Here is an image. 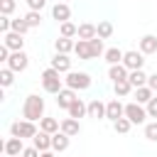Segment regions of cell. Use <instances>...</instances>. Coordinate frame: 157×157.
I'll return each mask as SVG.
<instances>
[{
  "label": "cell",
  "mask_w": 157,
  "mask_h": 157,
  "mask_svg": "<svg viewBox=\"0 0 157 157\" xmlns=\"http://www.w3.org/2000/svg\"><path fill=\"white\" fill-rule=\"evenodd\" d=\"M22 118H27L32 123L42 120L44 118V98H39L37 93H29L25 98V105H22Z\"/></svg>",
  "instance_id": "1"
},
{
  "label": "cell",
  "mask_w": 157,
  "mask_h": 157,
  "mask_svg": "<svg viewBox=\"0 0 157 157\" xmlns=\"http://www.w3.org/2000/svg\"><path fill=\"white\" fill-rule=\"evenodd\" d=\"M42 88L47 91V93H59L61 88H64V78H61V71H56V69H44L42 71Z\"/></svg>",
  "instance_id": "2"
},
{
  "label": "cell",
  "mask_w": 157,
  "mask_h": 157,
  "mask_svg": "<svg viewBox=\"0 0 157 157\" xmlns=\"http://www.w3.org/2000/svg\"><path fill=\"white\" fill-rule=\"evenodd\" d=\"M64 83L69 88H74V91H86V88H91V76L86 71H69Z\"/></svg>",
  "instance_id": "3"
},
{
  "label": "cell",
  "mask_w": 157,
  "mask_h": 157,
  "mask_svg": "<svg viewBox=\"0 0 157 157\" xmlns=\"http://www.w3.org/2000/svg\"><path fill=\"white\" fill-rule=\"evenodd\" d=\"M39 130H37V125L32 123V120H27V118H22V120H15L12 125H10V135H15V137H34Z\"/></svg>",
  "instance_id": "4"
},
{
  "label": "cell",
  "mask_w": 157,
  "mask_h": 157,
  "mask_svg": "<svg viewBox=\"0 0 157 157\" xmlns=\"http://www.w3.org/2000/svg\"><path fill=\"white\" fill-rule=\"evenodd\" d=\"M125 118H128L132 125H142L150 115H147V108H145L142 103L132 101V103H128V105H125Z\"/></svg>",
  "instance_id": "5"
},
{
  "label": "cell",
  "mask_w": 157,
  "mask_h": 157,
  "mask_svg": "<svg viewBox=\"0 0 157 157\" xmlns=\"http://www.w3.org/2000/svg\"><path fill=\"white\" fill-rule=\"evenodd\" d=\"M123 64L128 66V71L142 69V66H145V54H142L140 49H137V52H135V49H132V52H125V54H123Z\"/></svg>",
  "instance_id": "6"
},
{
  "label": "cell",
  "mask_w": 157,
  "mask_h": 157,
  "mask_svg": "<svg viewBox=\"0 0 157 157\" xmlns=\"http://www.w3.org/2000/svg\"><path fill=\"white\" fill-rule=\"evenodd\" d=\"M7 66L15 71V74H20V71H25L27 66H29V56L20 49V52H12L10 54V59H7Z\"/></svg>",
  "instance_id": "7"
},
{
  "label": "cell",
  "mask_w": 157,
  "mask_h": 157,
  "mask_svg": "<svg viewBox=\"0 0 157 157\" xmlns=\"http://www.w3.org/2000/svg\"><path fill=\"white\" fill-rule=\"evenodd\" d=\"M22 37H25V34H20V32H12V29H10V32H5V34H2V44H5L10 52H20V49L25 47V39H22Z\"/></svg>",
  "instance_id": "8"
},
{
  "label": "cell",
  "mask_w": 157,
  "mask_h": 157,
  "mask_svg": "<svg viewBox=\"0 0 157 157\" xmlns=\"http://www.w3.org/2000/svg\"><path fill=\"white\" fill-rule=\"evenodd\" d=\"M123 115H125V105H123L118 98H113V101L105 103V118H108L110 123H115V120L123 118Z\"/></svg>",
  "instance_id": "9"
},
{
  "label": "cell",
  "mask_w": 157,
  "mask_h": 157,
  "mask_svg": "<svg viewBox=\"0 0 157 157\" xmlns=\"http://www.w3.org/2000/svg\"><path fill=\"white\" fill-rule=\"evenodd\" d=\"M76 98H78V96H76V91H74V88H69V86H64V88L56 93V105H59V108H64V110H69V105H71Z\"/></svg>",
  "instance_id": "10"
},
{
  "label": "cell",
  "mask_w": 157,
  "mask_h": 157,
  "mask_svg": "<svg viewBox=\"0 0 157 157\" xmlns=\"http://www.w3.org/2000/svg\"><path fill=\"white\" fill-rule=\"evenodd\" d=\"M2 150H5V155L7 157H17V155H22V150H25V145H22V137H7L5 140V145H2Z\"/></svg>",
  "instance_id": "11"
},
{
  "label": "cell",
  "mask_w": 157,
  "mask_h": 157,
  "mask_svg": "<svg viewBox=\"0 0 157 157\" xmlns=\"http://www.w3.org/2000/svg\"><path fill=\"white\" fill-rule=\"evenodd\" d=\"M52 17L61 25V22H69L71 20V7H69V2H56L54 7H52Z\"/></svg>",
  "instance_id": "12"
},
{
  "label": "cell",
  "mask_w": 157,
  "mask_h": 157,
  "mask_svg": "<svg viewBox=\"0 0 157 157\" xmlns=\"http://www.w3.org/2000/svg\"><path fill=\"white\" fill-rule=\"evenodd\" d=\"M52 69H56V71H61V74H69L71 71V59H69V54H54V59H52Z\"/></svg>",
  "instance_id": "13"
},
{
  "label": "cell",
  "mask_w": 157,
  "mask_h": 157,
  "mask_svg": "<svg viewBox=\"0 0 157 157\" xmlns=\"http://www.w3.org/2000/svg\"><path fill=\"white\" fill-rule=\"evenodd\" d=\"M32 145H34L39 152H47V150H52V135L44 132V130H39V132L32 137Z\"/></svg>",
  "instance_id": "14"
},
{
  "label": "cell",
  "mask_w": 157,
  "mask_h": 157,
  "mask_svg": "<svg viewBox=\"0 0 157 157\" xmlns=\"http://www.w3.org/2000/svg\"><path fill=\"white\" fill-rule=\"evenodd\" d=\"M74 54H76L81 61H91L93 54H91V44H88V39H78L76 47H74Z\"/></svg>",
  "instance_id": "15"
},
{
  "label": "cell",
  "mask_w": 157,
  "mask_h": 157,
  "mask_svg": "<svg viewBox=\"0 0 157 157\" xmlns=\"http://www.w3.org/2000/svg\"><path fill=\"white\" fill-rule=\"evenodd\" d=\"M128 74H130V71H128V66H125V64H113V66L108 69V78H110L113 83L125 81V78H128Z\"/></svg>",
  "instance_id": "16"
},
{
  "label": "cell",
  "mask_w": 157,
  "mask_h": 157,
  "mask_svg": "<svg viewBox=\"0 0 157 157\" xmlns=\"http://www.w3.org/2000/svg\"><path fill=\"white\" fill-rule=\"evenodd\" d=\"M88 118H96V120L105 118V103H103L101 98H93V101H88Z\"/></svg>",
  "instance_id": "17"
},
{
  "label": "cell",
  "mask_w": 157,
  "mask_h": 157,
  "mask_svg": "<svg viewBox=\"0 0 157 157\" xmlns=\"http://www.w3.org/2000/svg\"><path fill=\"white\" fill-rule=\"evenodd\" d=\"M66 113H69L71 118H76V120H78V118L88 115V103H83L81 98H76V101H74V103L69 105V110H66Z\"/></svg>",
  "instance_id": "18"
},
{
  "label": "cell",
  "mask_w": 157,
  "mask_h": 157,
  "mask_svg": "<svg viewBox=\"0 0 157 157\" xmlns=\"http://www.w3.org/2000/svg\"><path fill=\"white\" fill-rule=\"evenodd\" d=\"M74 47H76V42L71 39V37H56V42H54V49L59 52V54H69V52H74Z\"/></svg>",
  "instance_id": "19"
},
{
  "label": "cell",
  "mask_w": 157,
  "mask_h": 157,
  "mask_svg": "<svg viewBox=\"0 0 157 157\" xmlns=\"http://www.w3.org/2000/svg\"><path fill=\"white\" fill-rule=\"evenodd\" d=\"M61 132H66L69 137L78 135V132H81V125H78V120H76V118H71V115H69V118H64V120H61Z\"/></svg>",
  "instance_id": "20"
},
{
  "label": "cell",
  "mask_w": 157,
  "mask_h": 157,
  "mask_svg": "<svg viewBox=\"0 0 157 157\" xmlns=\"http://www.w3.org/2000/svg\"><path fill=\"white\" fill-rule=\"evenodd\" d=\"M66 147H69V135L61 132V130L54 132V135H52V150H54V152H64Z\"/></svg>",
  "instance_id": "21"
},
{
  "label": "cell",
  "mask_w": 157,
  "mask_h": 157,
  "mask_svg": "<svg viewBox=\"0 0 157 157\" xmlns=\"http://www.w3.org/2000/svg\"><path fill=\"white\" fill-rule=\"evenodd\" d=\"M140 52L142 54H157V37L155 34H145L140 39Z\"/></svg>",
  "instance_id": "22"
},
{
  "label": "cell",
  "mask_w": 157,
  "mask_h": 157,
  "mask_svg": "<svg viewBox=\"0 0 157 157\" xmlns=\"http://www.w3.org/2000/svg\"><path fill=\"white\" fill-rule=\"evenodd\" d=\"M76 37L78 39H93V37H98V27L91 25V22H83V25H78V34Z\"/></svg>",
  "instance_id": "23"
},
{
  "label": "cell",
  "mask_w": 157,
  "mask_h": 157,
  "mask_svg": "<svg viewBox=\"0 0 157 157\" xmlns=\"http://www.w3.org/2000/svg\"><path fill=\"white\" fill-rule=\"evenodd\" d=\"M128 81L132 83V88H140V86H147V74L142 69H135L128 74Z\"/></svg>",
  "instance_id": "24"
},
{
  "label": "cell",
  "mask_w": 157,
  "mask_h": 157,
  "mask_svg": "<svg viewBox=\"0 0 157 157\" xmlns=\"http://www.w3.org/2000/svg\"><path fill=\"white\" fill-rule=\"evenodd\" d=\"M132 93H135V101L142 103V105H147V103L152 101V96H155V91H152L150 86H140V88H135Z\"/></svg>",
  "instance_id": "25"
},
{
  "label": "cell",
  "mask_w": 157,
  "mask_h": 157,
  "mask_svg": "<svg viewBox=\"0 0 157 157\" xmlns=\"http://www.w3.org/2000/svg\"><path fill=\"white\" fill-rule=\"evenodd\" d=\"M39 130H44V132L54 135V132H59V130H61V123H59L56 118H42V120H39Z\"/></svg>",
  "instance_id": "26"
},
{
  "label": "cell",
  "mask_w": 157,
  "mask_h": 157,
  "mask_svg": "<svg viewBox=\"0 0 157 157\" xmlns=\"http://www.w3.org/2000/svg\"><path fill=\"white\" fill-rule=\"evenodd\" d=\"M123 54H125V52H120L118 47H110V49H105L103 59L108 61V66H113V64H123Z\"/></svg>",
  "instance_id": "27"
},
{
  "label": "cell",
  "mask_w": 157,
  "mask_h": 157,
  "mask_svg": "<svg viewBox=\"0 0 157 157\" xmlns=\"http://www.w3.org/2000/svg\"><path fill=\"white\" fill-rule=\"evenodd\" d=\"M113 86H115V96H118V98H125V96H130V93L135 91L128 78H125V81H118V83H113Z\"/></svg>",
  "instance_id": "28"
},
{
  "label": "cell",
  "mask_w": 157,
  "mask_h": 157,
  "mask_svg": "<svg viewBox=\"0 0 157 157\" xmlns=\"http://www.w3.org/2000/svg\"><path fill=\"white\" fill-rule=\"evenodd\" d=\"M59 34H61V37H71V39H74V37L78 34V27H76L71 20H69V22H61V25H59Z\"/></svg>",
  "instance_id": "29"
},
{
  "label": "cell",
  "mask_w": 157,
  "mask_h": 157,
  "mask_svg": "<svg viewBox=\"0 0 157 157\" xmlns=\"http://www.w3.org/2000/svg\"><path fill=\"white\" fill-rule=\"evenodd\" d=\"M88 44H91V54H93V59H98V56L105 54V47H103V39H101V37L88 39Z\"/></svg>",
  "instance_id": "30"
},
{
  "label": "cell",
  "mask_w": 157,
  "mask_h": 157,
  "mask_svg": "<svg viewBox=\"0 0 157 157\" xmlns=\"http://www.w3.org/2000/svg\"><path fill=\"white\" fill-rule=\"evenodd\" d=\"M12 81H15V71H12L10 66H5V69L0 71V86H2V88H10Z\"/></svg>",
  "instance_id": "31"
},
{
  "label": "cell",
  "mask_w": 157,
  "mask_h": 157,
  "mask_svg": "<svg viewBox=\"0 0 157 157\" xmlns=\"http://www.w3.org/2000/svg\"><path fill=\"white\" fill-rule=\"evenodd\" d=\"M130 128H132V123H130V120H128L125 115H123V118H118V120L113 123V130H115V132H120V135L130 132Z\"/></svg>",
  "instance_id": "32"
},
{
  "label": "cell",
  "mask_w": 157,
  "mask_h": 157,
  "mask_svg": "<svg viewBox=\"0 0 157 157\" xmlns=\"http://www.w3.org/2000/svg\"><path fill=\"white\" fill-rule=\"evenodd\" d=\"M25 22H27L29 27H39V25H42V12H39V10H29V12L25 15Z\"/></svg>",
  "instance_id": "33"
},
{
  "label": "cell",
  "mask_w": 157,
  "mask_h": 157,
  "mask_svg": "<svg viewBox=\"0 0 157 157\" xmlns=\"http://www.w3.org/2000/svg\"><path fill=\"white\" fill-rule=\"evenodd\" d=\"M10 29H12V32H20V34H27L32 27L25 22V17H17V20H12V27H10Z\"/></svg>",
  "instance_id": "34"
},
{
  "label": "cell",
  "mask_w": 157,
  "mask_h": 157,
  "mask_svg": "<svg viewBox=\"0 0 157 157\" xmlns=\"http://www.w3.org/2000/svg\"><path fill=\"white\" fill-rule=\"evenodd\" d=\"M96 27H98V37H101V39H108V37L113 34V25H110L108 20H103V22H98Z\"/></svg>",
  "instance_id": "35"
},
{
  "label": "cell",
  "mask_w": 157,
  "mask_h": 157,
  "mask_svg": "<svg viewBox=\"0 0 157 157\" xmlns=\"http://www.w3.org/2000/svg\"><path fill=\"white\" fill-rule=\"evenodd\" d=\"M15 7H17V2L15 0H0V15H12L15 12Z\"/></svg>",
  "instance_id": "36"
},
{
  "label": "cell",
  "mask_w": 157,
  "mask_h": 157,
  "mask_svg": "<svg viewBox=\"0 0 157 157\" xmlns=\"http://www.w3.org/2000/svg\"><path fill=\"white\" fill-rule=\"evenodd\" d=\"M145 137L150 142H157V120H152V123L145 125Z\"/></svg>",
  "instance_id": "37"
},
{
  "label": "cell",
  "mask_w": 157,
  "mask_h": 157,
  "mask_svg": "<svg viewBox=\"0 0 157 157\" xmlns=\"http://www.w3.org/2000/svg\"><path fill=\"white\" fill-rule=\"evenodd\" d=\"M10 27H12V20L7 15H0V32L5 34V32H10Z\"/></svg>",
  "instance_id": "38"
},
{
  "label": "cell",
  "mask_w": 157,
  "mask_h": 157,
  "mask_svg": "<svg viewBox=\"0 0 157 157\" xmlns=\"http://www.w3.org/2000/svg\"><path fill=\"white\" fill-rule=\"evenodd\" d=\"M145 108H147V115H150V118H157V96H152V101H150Z\"/></svg>",
  "instance_id": "39"
},
{
  "label": "cell",
  "mask_w": 157,
  "mask_h": 157,
  "mask_svg": "<svg viewBox=\"0 0 157 157\" xmlns=\"http://www.w3.org/2000/svg\"><path fill=\"white\" fill-rule=\"evenodd\" d=\"M44 5H47V0H27V7H29V10H39V12H42Z\"/></svg>",
  "instance_id": "40"
},
{
  "label": "cell",
  "mask_w": 157,
  "mask_h": 157,
  "mask_svg": "<svg viewBox=\"0 0 157 157\" xmlns=\"http://www.w3.org/2000/svg\"><path fill=\"white\" fill-rule=\"evenodd\" d=\"M39 155H42V152H39V150H37L34 145H32V147H25V150H22V157H39Z\"/></svg>",
  "instance_id": "41"
},
{
  "label": "cell",
  "mask_w": 157,
  "mask_h": 157,
  "mask_svg": "<svg viewBox=\"0 0 157 157\" xmlns=\"http://www.w3.org/2000/svg\"><path fill=\"white\" fill-rule=\"evenodd\" d=\"M10 54H12V52H10V49H7L5 44H2V47H0V61H5V64H7V59H10Z\"/></svg>",
  "instance_id": "42"
},
{
  "label": "cell",
  "mask_w": 157,
  "mask_h": 157,
  "mask_svg": "<svg viewBox=\"0 0 157 157\" xmlns=\"http://www.w3.org/2000/svg\"><path fill=\"white\" fill-rule=\"evenodd\" d=\"M147 86L157 93V74H152V76H147Z\"/></svg>",
  "instance_id": "43"
},
{
  "label": "cell",
  "mask_w": 157,
  "mask_h": 157,
  "mask_svg": "<svg viewBox=\"0 0 157 157\" xmlns=\"http://www.w3.org/2000/svg\"><path fill=\"white\" fill-rule=\"evenodd\" d=\"M39 157H54V150H47V152H42Z\"/></svg>",
  "instance_id": "44"
},
{
  "label": "cell",
  "mask_w": 157,
  "mask_h": 157,
  "mask_svg": "<svg viewBox=\"0 0 157 157\" xmlns=\"http://www.w3.org/2000/svg\"><path fill=\"white\" fill-rule=\"evenodd\" d=\"M61 2H69V0H61Z\"/></svg>",
  "instance_id": "45"
},
{
  "label": "cell",
  "mask_w": 157,
  "mask_h": 157,
  "mask_svg": "<svg viewBox=\"0 0 157 157\" xmlns=\"http://www.w3.org/2000/svg\"><path fill=\"white\" fill-rule=\"evenodd\" d=\"M17 157H22V155H17Z\"/></svg>",
  "instance_id": "46"
}]
</instances>
